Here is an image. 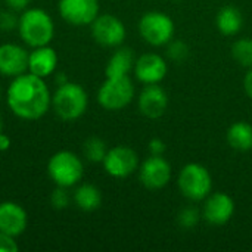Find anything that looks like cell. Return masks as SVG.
Listing matches in <instances>:
<instances>
[{
    "label": "cell",
    "instance_id": "21",
    "mask_svg": "<svg viewBox=\"0 0 252 252\" xmlns=\"http://www.w3.org/2000/svg\"><path fill=\"white\" fill-rule=\"evenodd\" d=\"M72 201L81 211L92 213L96 211L102 205V192L99 188L90 183H83L77 186V189L72 193Z\"/></svg>",
    "mask_w": 252,
    "mask_h": 252
},
{
    "label": "cell",
    "instance_id": "8",
    "mask_svg": "<svg viewBox=\"0 0 252 252\" xmlns=\"http://www.w3.org/2000/svg\"><path fill=\"white\" fill-rule=\"evenodd\" d=\"M90 28L94 41L103 47H120L127 35L123 21L111 13H99L90 24Z\"/></svg>",
    "mask_w": 252,
    "mask_h": 252
},
{
    "label": "cell",
    "instance_id": "34",
    "mask_svg": "<svg viewBox=\"0 0 252 252\" xmlns=\"http://www.w3.org/2000/svg\"><path fill=\"white\" fill-rule=\"evenodd\" d=\"M3 131V120H1V115H0V133Z\"/></svg>",
    "mask_w": 252,
    "mask_h": 252
},
{
    "label": "cell",
    "instance_id": "29",
    "mask_svg": "<svg viewBox=\"0 0 252 252\" xmlns=\"http://www.w3.org/2000/svg\"><path fill=\"white\" fill-rule=\"evenodd\" d=\"M149 152H151V155H158V157H162L164 154H165V151H167V145H165V142L162 140V139H159V137H154V139H151V142H149Z\"/></svg>",
    "mask_w": 252,
    "mask_h": 252
},
{
    "label": "cell",
    "instance_id": "31",
    "mask_svg": "<svg viewBox=\"0 0 252 252\" xmlns=\"http://www.w3.org/2000/svg\"><path fill=\"white\" fill-rule=\"evenodd\" d=\"M10 145H12L10 137L1 131V133H0V152H6V151H9V149H10Z\"/></svg>",
    "mask_w": 252,
    "mask_h": 252
},
{
    "label": "cell",
    "instance_id": "19",
    "mask_svg": "<svg viewBox=\"0 0 252 252\" xmlns=\"http://www.w3.org/2000/svg\"><path fill=\"white\" fill-rule=\"evenodd\" d=\"M216 25H217V30L223 35H227V37L236 35L242 30V25H244L242 12L238 7L227 4L219 10L216 16Z\"/></svg>",
    "mask_w": 252,
    "mask_h": 252
},
{
    "label": "cell",
    "instance_id": "16",
    "mask_svg": "<svg viewBox=\"0 0 252 252\" xmlns=\"http://www.w3.org/2000/svg\"><path fill=\"white\" fill-rule=\"evenodd\" d=\"M28 224V216L22 205L13 201H0V232L13 238L21 236Z\"/></svg>",
    "mask_w": 252,
    "mask_h": 252
},
{
    "label": "cell",
    "instance_id": "3",
    "mask_svg": "<svg viewBox=\"0 0 252 252\" xmlns=\"http://www.w3.org/2000/svg\"><path fill=\"white\" fill-rule=\"evenodd\" d=\"M89 106V94L78 83L68 81L56 87L52 94V108L63 121H74L83 117Z\"/></svg>",
    "mask_w": 252,
    "mask_h": 252
},
{
    "label": "cell",
    "instance_id": "17",
    "mask_svg": "<svg viewBox=\"0 0 252 252\" xmlns=\"http://www.w3.org/2000/svg\"><path fill=\"white\" fill-rule=\"evenodd\" d=\"M58 61V53L50 44L34 47L28 55V72L46 80L56 72Z\"/></svg>",
    "mask_w": 252,
    "mask_h": 252
},
{
    "label": "cell",
    "instance_id": "12",
    "mask_svg": "<svg viewBox=\"0 0 252 252\" xmlns=\"http://www.w3.org/2000/svg\"><path fill=\"white\" fill-rule=\"evenodd\" d=\"M202 219L213 226H223L235 214V202L224 192H211L204 199Z\"/></svg>",
    "mask_w": 252,
    "mask_h": 252
},
{
    "label": "cell",
    "instance_id": "13",
    "mask_svg": "<svg viewBox=\"0 0 252 252\" xmlns=\"http://www.w3.org/2000/svg\"><path fill=\"white\" fill-rule=\"evenodd\" d=\"M134 75L143 84H159L167 72V61L158 53H143L134 62Z\"/></svg>",
    "mask_w": 252,
    "mask_h": 252
},
{
    "label": "cell",
    "instance_id": "25",
    "mask_svg": "<svg viewBox=\"0 0 252 252\" xmlns=\"http://www.w3.org/2000/svg\"><path fill=\"white\" fill-rule=\"evenodd\" d=\"M189 46L183 40H171L167 44V56L173 62H185L189 56Z\"/></svg>",
    "mask_w": 252,
    "mask_h": 252
},
{
    "label": "cell",
    "instance_id": "15",
    "mask_svg": "<svg viewBox=\"0 0 252 252\" xmlns=\"http://www.w3.org/2000/svg\"><path fill=\"white\" fill-rule=\"evenodd\" d=\"M28 55L30 52L19 44H0V74L15 78L24 72H28Z\"/></svg>",
    "mask_w": 252,
    "mask_h": 252
},
{
    "label": "cell",
    "instance_id": "26",
    "mask_svg": "<svg viewBox=\"0 0 252 252\" xmlns=\"http://www.w3.org/2000/svg\"><path fill=\"white\" fill-rule=\"evenodd\" d=\"M71 199H72V196L69 195L68 188L56 186L50 193V205H52L53 210H58V211H62V210L68 208Z\"/></svg>",
    "mask_w": 252,
    "mask_h": 252
},
{
    "label": "cell",
    "instance_id": "9",
    "mask_svg": "<svg viewBox=\"0 0 252 252\" xmlns=\"http://www.w3.org/2000/svg\"><path fill=\"white\" fill-rule=\"evenodd\" d=\"M105 171L114 179H126L139 170V157L134 149L126 145H117L108 149L102 162Z\"/></svg>",
    "mask_w": 252,
    "mask_h": 252
},
{
    "label": "cell",
    "instance_id": "35",
    "mask_svg": "<svg viewBox=\"0 0 252 252\" xmlns=\"http://www.w3.org/2000/svg\"><path fill=\"white\" fill-rule=\"evenodd\" d=\"M0 94H1V92H0Z\"/></svg>",
    "mask_w": 252,
    "mask_h": 252
},
{
    "label": "cell",
    "instance_id": "18",
    "mask_svg": "<svg viewBox=\"0 0 252 252\" xmlns=\"http://www.w3.org/2000/svg\"><path fill=\"white\" fill-rule=\"evenodd\" d=\"M134 53L130 47H118L105 66V77H124L134 68Z\"/></svg>",
    "mask_w": 252,
    "mask_h": 252
},
{
    "label": "cell",
    "instance_id": "22",
    "mask_svg": "<svg viewBox=\"0 0 252 252\" xmlns=\"http://www.w3.org/2000/svg\"><path fill=\"white\" fill-rule=\"evenodd\" d=\"M106 154H108V146L105 140H102L100 137L92 136L86 139V142L83 143V155L89 162L102 164Z\"/></svg>",
    "mask_w": 252,
    "mask_h": 252
},
{
    "label": "cell",
    "instance_id": "30",
    "mask_svg": "<svg viewBox=\"0 0 252 252\" xmlns=\"http://www.w3.org/2000/svg\"><path fill=\"white\" fill-rule=\"evenodd\" d=\"M4 3L9 9H12L15 12H22L30 6L31 0H4Z\"/></svg>",
    "mask_w": 252,
    "mask_h": 252
},
{
    "label": "cell",
    "instance_id": "7",
    "mask_svg": "<svg viewBox=\"0 0 252 252\" xmlns=\"http://www.w3.org/2000/svg\"><path fill=\"white\" fill-rule=\"evenodd\" d=\"M139 34L151 46H167L174 37V22L164 12H146L139 21Z\"/></svg>",
    "mask_w": 252,
    "mask_h": 252
},
{
    "label": "cell",
    "instance_id": "20",
    "mask_svg": "<svg viewBox=\"0 0 252 252\" xmlns=\"http://www.w3.org/2000/svg\"><path fill=\"white\" fill-rule=\"evenodd\" d=\"M229 146L238 152L252 151V126L247 121L233 123L226 133Z\"/></svg>",
    "mask_w": 252,
    "mask_h": 252
},
{
    "label": "cell",
    "instance_id": "28",
    "mask_svg": "<svg viewBox=\"0 0 252 252\" xmlns=\"http://www.w3.org/2000/svg\"><path fill=\"white\" fill-rule=\"evenodd\" d=\"M19 245L16 244L15 238L0 232V252H18Z\"/></svg>",
    "mask_w": 252,
    "mask_h": 252
},
{
    "label": "cell",
    "instance_id": "33",
    "mask_svg": "<svg viewBox=\"0 0 252 252\" xmlns=\"http://www.w3.org/2000/svg\"><path fill=\"white\" fill-rule=\"evenodd\" d=\"M53 80H55V84H56L58 87L69 81L68 77H66V74H65V72H61V71H56V72L53 74Z\"/></svg>",
    "mask_w": 252,
    "mask_h": 252
},
{
    "label": "cell",
    "instance_id": "23",
    "mask_svg": "<svg viewBox=\"0 0 252 252\" xmlns=\"http://www.w3.org/2000/svg\"><path fill=\"white\" fill-rule=\"evenodd\" d=\"M232 56L241 66L252 68V38L236 40L232 46Z\"/></svg>",
    "mask_w": 252,
    "mask_h": 252
},
{
    "label": "cell",
    "instance_id": "14",
    "mask_svg": "<svg viewBox=\"0 0 252 252\" xmlns=\"http://www.w3.org/2000/svg\"><path fill=\"white\" fill-rule=\"evenodd\" d=\"M139 111L149 120L161 118L168 108L167 92L159 84H145L137 99Z\"/></svg>",
    "mask_w": 252,
    "mask_h": 252
},
{
    "label": "cell",
    "instance_id": "11",
    "mask_svg": "<svg viewBox=\"0 0 252 252\" xmlns=\"http://www.w3.org/2000/svg\"><path fill=\"white\" fill-rule=\"evenodd\" d=\"M58 10L71 25H90L99 15V0H59Z\"/></svg>",
    "mask_w": 252,
    "mask_h": 252
},
{
    "label": "cell",
    "instance_id": "5",
    "mask_svg": "<svg viewBox=\"0 0 252 252\" xmlns=\"http://www.w3.org/2000/svg\"><path fill=\"white\" fill-rule=\"evenodd\" d=\"M177 186L185 198L193 202H201L213 192V177L207 167L198 162H190L180 170Z\"/></svg>",
    "mask_w": 252,
    "mask_h": 252
},
{
    "label": "cell",
    "instance_id": "2",
    "mask_svg": "<svg viewBox=\"0 0 252 252\" xmlns=\"http://www.w3.org/2000/svg\"><path fill=\"white\" fill-rule=\"evenodd\" d=\"M18 32L30 47L47 46L55 37V22L52 16L40 7H27L19 15Z\"/></svg>",
    "mask_w": 252,
    "mask_h": 252
},
{
    "label": "cell",
    "instance_id": "6",
    "mask_svg": "<svg viewBox=\"0 0 252 252\" xmlns=\"http://www.w3.org/2000/svg\"><path fill=\"white\" fill-rule=\"evenodd\" d=\"M134 86L128 75L106 77L97 90V102L106 111H120L131 103Z\"/></svg>",
    "mask_w": 252,
    "mask_h": 252
},
{
    "label": "cell",
    "instance_id": "24",
    "mask_svg": "<svg viewBox=\"0 0 252 252\" xmlns=\"http://www.w3.org/2000/svg\"><path fill=\"white\" fill-rule=\"evenodd\" d=\"M201 217H202V214L196 208L186 207V208H183L179 213V216H177V224L182 229H185V230H190V229H193L199 223Z\"/></svg>",
    "mask_w": 252,
    "mask_h": 252
},
{
    "label": "cell",
    "instance_id": "32",
    "mask_svg": "<svg viewBox=\"0 0 252 252\" xmlns=\"http://www.w3.org/2000/svg\"><path fill=\"white\" fill-rule=\"evenodd\" d=\"M244 87H245V92L252 99V68L248 69L247 75H245V80H244Z\"/></svg>",
    "mask_w": 252,
    "mask_h": 252
},
{
    "label": "cell",
    "instance_id": "10",
    "mask_svg": "<svg viewBox=\"0 0 252 252\" xmlns=\"http://www.w3.org/2000/svg\"><path fill=\"white\" fill-rule=\"evenodd\" d=\"M171 179V164L162 157L151 155L139 165V180L149 190H159Z\"/></svg>",
    "mask_w": 252,
    "mask_h": 252
},
{
    "label": "cell",
    "instance_id": "4",
    "mask_svg": "<svg viewBox=\"0 0 252 252\" xmlns=\"http://www.w3.org/2000/svg\"><path fill=\"white\" fill-rule=\"evenodd\" d=\"M47 174L56 186L74 188L84 176L81 158L71 151H59L49 158Z\"/></svg>",
    "mask_w": 252,
    "mask_h": 252
},
{
    "label": "cell",
    "instance_id": "1",
    "mask_svg": "<svg viewBox=\"0 0 252 252\" xmlns=\"http://www.w3.org/2000/svg\"><path fill=\"white\" fill-rule=\"evenodd\" d=\"M6 103L13 115L25 121L40 120L52 108V94L44 81L31 72H24L12 78Z\"/></svg>",
    "mask_w": 252,
    "mask_h": 252
},
{
    "label": "cell",
    "instance_id": "27",
    "mask_svg": "<svg viewBox=\"0 0 252 252\" xmlns=\"http://www.w3.org/2000/svg\"><path fill=\"white\" fill-rule=\"evenodd\" d=\"M18 22H19V16L16 15L15 10L7 9L0 12V31L10 32L13 30H18Z\"/></svg>",
    "mask_w": 252,
    "mask_h": 252
}]
</instances>
